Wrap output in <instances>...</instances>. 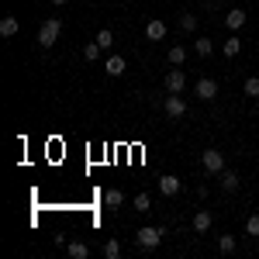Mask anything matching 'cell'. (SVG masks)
I'll use <instances>...</instances> for the list:
<instances>
[{
    "instance_id": "obj_26",
    "label": "cell",
    "mask_w": 259,
    "mask_h": 259,
    "mask_svg": "<svg viewBox=\"0 0 259 259\" xmlns=\"http://www.w3.org/2000/svg\"><path fill=\"white\" fill-rule=\"evenodd\" d=\"M242 52V38H228L225 41V56H239Z\"/></svg>"
},
{
    "instance_id": "obj_24",
    "label": "cell",
    "mask_w": 259,
    "mask_h": 259,
    "mask_svg": "<svg viewBox=\"0 0 259 259\" xmlns=\"http://www.w3.org/2000/svg\"><path fill=\"white\" fill-rule=\"evenodd\" d=\"M245 235L249 239H259V214H252V218L245 221Z\"/></svg>"
},
{
    "instance_id": "obj_16",
    "label": "cell",
    "mask_w": 259,
    "mask_h": 259,
    "mask_svg": "<svg viewBox=\"0 0 259 259\" xmlns=\"http://www.w3.org/2000/svg\"><path fill=\"white\" fill-rule=\"evenodd\" d=\"M169 62H173V66H183V62H187V49H183V45H173V49H169Z\"/></svg>"
},
{
    "instance_id": "obj_6",
    "label": "cell",
    "mask_w": 259,
    "mask_h": 259,
    "mask_svg": "<svg viewBox=\"0 0 259 259\" xmlns=\"http://www.w3.org/2000/svg\"><path fill=\"white\" fill-rule=\"evenodd\" d=\"M194 94H197L200 100H214V97H218V83L211 80V76H204V80H197Z\"/></svg>"
},
{
    "instance_id": "obj_4",
    "label": "cell",
    "mask_w": 259,
    "mask_h": 259,
    "mask_svg": "<svg viewBox=\"0 0 259 259\" xmlns=\"http://www.w3.org/2000/svg\"><path fill=\"white\" fill-rule=\"evenodd\" d=\"M162 111H166L169 118H183V114H187V100L180 97V94H169L166 104H162Z\"/></svg>"
},
{
    "instance_id": "obj_20",
    "label": "cell",
    "mask_w": 259,
    "mask_h": 259,
    "mask_svg": "<svg viewBox=\"0 0 259 259\" xmlns=\"http://www.w3.org/2000/svg\"><path fill=\"white\" fill-rule=\"evenodd\" d=\"M69 256H73V259H87V256H90V249H87L83 242H69Z\"/></svg>"
},
{
    "instance_id": "obj_11",
    "label": "cell",
    "mask_w": 259,
    "mask_h": 259,
    "mask_svg": "<svg viewBox=\"0 0 259 259\" xmlns=\"http://www.w3.org/2000/svg\"><path fill=\"white\" fill-rule=\"evenodd\" d=\"M211 225H214V214L211 211H197L194 214V232H211Z\"/></svg>"
},
{
    "instance_id": "obj_27",
    "label": "cell",
    "mask_w": 259,
    "mask_h": 259,
    "mask_svg": "<svg viewBox=\"0 0 259 259\" xmlns=\"http://www.w3.org/2000/svg\"><path fill=\"white\" fill-rule=\"evenodd\" d=\"M52 4H66V0H52Z\"/></svg>"
},
{
    "instance_id": "obj_13",
    "label": "cell",
    "mask_w": 259,
    "mask_h": 259,
    "mask_svg": "<svg viewBox=\"0 0 259 259\" xmlns=\"http://www.w3.org/2000/svg\"><path fill=\"white\" fill-rule=\"evenodd\" d=\"M18 31H21L18 18H4V21H0V35H4V38H14Z\"/></svg>"
},
{
    "instance_id": "obj_8",
    "label": "cell",
    "mask_w": 259,
    "mask_h": 259,
    "mask_svg": "<svg viewBox=\"0 0 259 259\" xmlns=\"http://www.w3.org/2000/svg\"><path fill=\"white\" fill-rule=\"evenodd\" d=\"M218 177H221V190H228V194H235V190H239V183H242L239 173H232V169H221Z\"/></svg>"
},
{
    "instance_id": "obj_18",
    "label": "cell",
    "mask_w": 259,
    "mask_h": 259,
    "mask_svg": "<svg viewBox=\"0 0 259 259\" xmlns=\"http://www.w3.org/2000/svg\"><path fill=\"white\" fill-rule=\"evenodd\" d=\"M100 52H104V49H100L97 41H90V45L83 49V59H87V62H97V59H100Z\"/></svg>"
},
{
    "instance_id": "obj_19",
    "label": "cell",
    "mask_w": 259,
    "mask_h": 259,
    "mask_svg": "<svg viewBox=\"0 0 259 259\" xmlns=\"http://www.w3.org/2000/svg\"><path fill=\"white\" fill-rule=\"evenodd\" d=\"M132 207H135V211H142V214H145V211H149V207H152V200H149V194H135V200H132Z\"/></svg>"
},
{
    "instance_id": "obj_15",
    "label": "cell",
    "mask_w": 259,
    "mask_h": 259,
    "mask_svg": "<svg viewBox=\"0 0 259 259\" xmlns=\"http://www.w3.org/2000/svg\"><path fill=\"white\" fill-rule=\"evenodd\" d=\"M100 45V49H104V52H107V49H111V45H114V31H111V28H100L97 31V38H94Z\"/></svg>"
},
{
    "instance_id": "obj_23",
    "label": "cell",
    "mask_w": 259,
    "mask_h": 259,
    "mask_svg": "<svg viewBox=\"0 0 259 259\" xmlns=\"http://www.w3.org/2000/svg\"><path fill=\"white\" fill-rule=\"evenodd\" d=\"M242 94H245V97H259V76H252V80H245V87H242Z\"/></svg>"
},
{
    "instance_id": "obj_9",
    "label": "cell",
    "mask_w": 259,
    "mask_h": 259,
    "mask_svg": "<svg viewBox=\"0 0 259 259\" xmlns=\"http://www.w3.org/2000/svg\"><path fill=\"white\" fill-rule=\"evenodd\" d=\"M159 194L177 197V194H180V177H159Z\"/></svg>"
},
{
    "instance_id": "obj_2",
    "label": "cell",
    "mask_w": 259,
    "mask_h": 259,
    "mask_svg": "<svg viewBox=\"0 0 259 259\" xmlns=\"http://www.w3.org/2000/svg\"><path fill=\"white\" fill-rule=\"evenodd\" d=\"M139 245L142 249H159V242H162V228H156V225H145V228H139Z\"/></svg>"
},
{
    "instance_id": "obj_7",
    "label": "cell",
    "mask_w": 259,
    "mask_h": 259,
    "mask_svg": "<svg viewBox=\"0 0 259 259\" xmlns=\"http://www.w3.org/2000/svg\"><path fill=\"white\" fill-rule=\"evenodd\" d=\"M124 69H128L124 56H107V59H104V73H107V76H121Z\"/></svg>"
},
{
    "instance_id": "obj_1",
    "label": "cell",
    "mask_w": 259,
    "mask_h": 259,
    "mask_svg": "<svg viewBox=\"0 0 259 259\" xmlns=\"http://www.w3.org/2000/svg\"><path fill=\"white\" fill-rule=\"evenodd\" d=\"M59 31H62V21L59 18H49L38 28V45H41V49H52V45H56V38H59Z\"/></svg>"
},
{
    "instance_id": "obj_25",
    "label": "cell",
    "mask_w": 259,
    "mask_h": 259,
    "mask_svg": "<svg viewBox=\"0 0 259 259\" xmlns=\"http://www.w3.org/2000/svg\"><path fill=\"white\" fill-rule=\"evenodd\" d=\"M180 28L183 31H197V18L194 14H180Z\"/></svg>"
},
{
    "instance_id": "obj_22",
    "label": "cell",
    "mask_w": 259,
    "mask_h": 259,
    "mask_svg": "<svg viewBox=\"0 0 259 259\" xmlns=\"http://www.w3.org/2000/svg\"><path fill=\"white\" fill-rule=\"evenodd\" d=\"M194 49H197V56H211V52H214V41H211V38H197Z\"/></svg>"
},
{
    "instance_id": "obj_17",
    "label": "cell",
    "mask_w": 259,
    "mask_h": 259,
    "mask_svg": "<svg viewBox=\"0 0 259 259\" xmlns=\"http://www.w3.org/2000/svg\"><path fill=\"white\" fill-rule=\"evenodd\" d=\"M235 245H239L235 235H221V242H218V249L225 252V256H232V252H235Z\"/></svg>"
},
{
    "instance_id": "obj_5",
    "label": "cell",
    "mask_w": 259,
    "mask_h": 259,
    "mask_svg": "<svg viewBox=\"0 0 259 259\" xmlns=\"http://www.w3.org/2000/svg\"><path fill=\"white\" fill-rule=\"evenodd\" d=\"M166 90H169V94H183V90H187V73H183V69L166 73Z\"/></svg>"
},
{
    "instance_id": "obj_12",
    "label": "cell",
    "mask_w": 259,
    "mask_h": 259,
    "mask_svg": "<svg viewBox=\"0 0 259 259\" xmlns=\"http://www.w3.org/2000/svg\"><path fill=\"white\" fill-rule=\"evenodd\" d=\"M121 204H124V194H121V190H107V194H104V207H107V211H118Z\"/></svg>"
},
{
    "instance_id": "obj_21",
    "label": "cell",
    "mask_w": 259,
    "mask_h": 259,
    "mask_svg": "<svg viewBox=\"0 0 259 259\" xmlns=\"http://www.w3.org/2000/svg\"><path fill=\"white\" fill-rule=\"evenodd\" d=\"M104 256H107V259H118V256H121V242H118V239L104 242Z\"/></svg>"
},
{
    "instance_id": "obj_3",
    "label": "cell",
    "mask_w": 259,
    "mask_h": 259,
    "mask_svg": "<svg viewBox=\"0 0 259 259\" xmlns=\"http://www.w3.org/2000/svg\"><path fill=\"white\" fill-rule=\"evenodd\" d=\"M200 162H204V169H207L211 177H218L221 169H225V156H221L218 149H204V156H200Z\"/></svg>"
},
{
    "instance_id": "obj_10",
    "label": "cell",
    "mask_w": 259,
    "mask_h": 259,
    "mask_svg": "<svg viewBox=\"0 0 259 259\" xmlns=\"http://www.w3.org/2000/svg\"><path fill=\"white\" fill-rule=\"evenodd\" d=\"M145 38L149 41H162L166 38V24H162V21H149V24H145Z\"/></svg>"
},
{
    "instance_id": "obj_14",
    "label": "cell",
    "mask_w": 259,
    "mask_h": 259,
    "mask_svg": "<svg viewBox=\"0 0 259 259\" xmlns=\"http://www.w3.org/2000/svg\"><path fill=\"white\" fill-rule=\"evenodd\" d=\"M225 24H228L232 31H239L242 24H245V11H228V14H225Z\"/></svg>"
}]
</instances>
